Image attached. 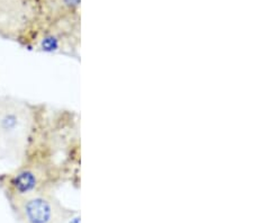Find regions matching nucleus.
Instances as JSON below:
<instances>
[{"mask_svg": "<svg viewBox=\"0 0 253 223\" xmlns=\"http://www.w3.org/2000/svg\"><path fill=\"white\" fill-rule=\"evenodd\" d=\"M10 203L19 223H65L79 213L48 190L15 198Z\"/></svg>", "mask_w": 253, "mask_h": 223, "instance_id": "obj_1", "label": "nucleus"}, {"mask_svg": "<svg viewBox=\"0 0 253 223\" xmlns=\"http://www.w3.org/2000/svg\"><path fill=\"white\" fill-rule=\"evenodd\" d=\"M34 115L31 107L15 98L0 101V139L10 148L22 151L31 140Z\"/></svg>", "mask_w": 253, "mask_h": 223, "instance_id": "obj_2", "label": "nucleus"}]
</instances>
